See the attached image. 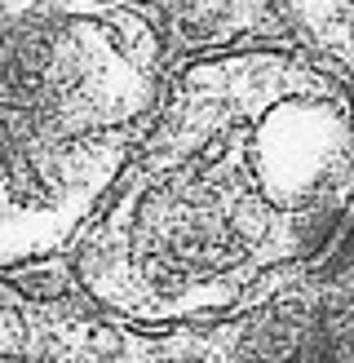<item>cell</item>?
Instances as JSON below:
<instances>
[{
	"mask_svg": "<svg viewBox=\"0 0 354 363\" xmlns=\"http://www.w3.org/2000/svg\"><path fill=\"white\" fill-rule=\"evenodd\" d=\"M350 80L297 45L177 58L102 204L71 293L129 328L244 315L350 244Z\"/></svg>",
	"mask_w": 354,
	"mask_h": 363,
	"instance_id": "1",
	"label": "cell"
},
{
	"mask_svg": "<svg viewBox=\"0 0 354 363\" xmlns=\"http://www.w3.org/2000/svg\"><path fill=\"white\" fill-rule=\"evenodd\" d=\"M164 71V40L137 5L0 0V279L62 262Z\"/></svg>",
	"mask_w": 354,
	"mask_h": 363,
	"instance_id": "2",
	"label": "cell"
},
{
	"mask_svg": "<svg viewBox=\"0 0 354 363\" xmlns=\"http://www.w3.org/2000/svg\"><path fill=\"white\" fill-rule=\"evenodd\" d=\"M147 13L169 62L239 45H292L279 0H159Z\"/></svg>",
	"mask_w": 354,
	"mask_h": 363,
	"instance_id": "3",
	"label": "cell"
},
{
	"mask_svg": "<svg viewBox=\"0 0 354 363\" xmlns=\"http://www.w3.org/2000/svg\"><path fill=\"white\" fill-rule=\"evenodd\" d=\"M279 13L301 53L350 80V0H279Z\"/></svg>",
	"mask_w": 354,
	"mask_h": 363,
	"instance_id": "4",
	"label": "cell"
},
{
	"mask_svg": "<svg viewBox=\"0 0 354 363\" xmlns=\"http://www.w3.org/2000/svg\"><path fill=\"white\" fill-rule=\"evenodd\" d=\"M124 5H137V9H151V5H159V0H124Z\"/></svg>",
	"mask_w": 354,
	"mask_h": 363,
	"instance_id": "5",
	"label": "cell"
}]
</instances>
